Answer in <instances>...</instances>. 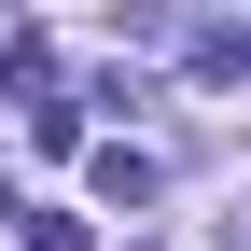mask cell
I'll list each match as a JSON object with an SVG mask.
<instances>
[{
    "mask_svg": "<svg viewBox=\"0 0 251 251\" xmlns=\"http://www.w3.org/2000/svg\"><path fill=\"white\" fill-rule=\"evenodd\" d=\"M28 251H98V237H84L70 209H28Z\"/></svg>",
    "mask_w": 251,
    "mask_h": 251,
    "instance_id": "2",
    "label": "cell"
},
{
    "mask_svg": "<svg viewBox=\"0 0 251 251\" xmlns=\"http://www.w3.org/2000/svg\"><path fill=\"white\" fill-rule=\"evenodd\" d=\"M98 196H112V209H140V196H153V153H126V140H112V153H98Z\"/></svg>",
    "mask_w": 251,
    "mask_h": 251,
    "instance_id": "1",
    "label": "cell"
}]
</instances>
